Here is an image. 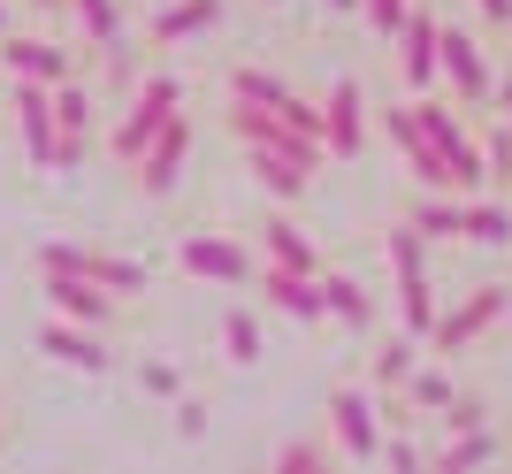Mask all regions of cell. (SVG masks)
Wrapping results in <instances>:
<instances>
[{
  "label": "cell",
  "mask_w": 512,
  "mask_h": 474,
  "mask_svg": "<svg viewBox=\"0 0 512 474\" xmlns=\"http://www.w3.org/2000/svg\"><path fill=\"white\" fill-rule=\"evenodd\" d=\"M505 306H512V291L505 283H482V291H467V299L451 306V314H436V329H428V345L436 352H467L474 337L490 322H505Z\"/></svg>",
  "instance_id": "5b68a950"
},
{
  "label": "cell",
  "mask_w": 512,
  "mask_h": 474,
  "mask_svg": "<svg viewBox=\"0 0 512 474\" xmlns=\"http://www.w3.org/2000/svg\"><path fill=\"white\" fill-rule=\"evenodd\" d=\"M222 23V0H169L161 16H153V39L176 46V39H199V31H214Z\"/></svg>",
  "instance_id": "e0dca14e"
},
{
  "label": "cell",
  "mask_w": 512,
  "mask_h": 474,
  "mask_svg": "<svg viewBox=\"0 0 512 474\" xmlns=\"http://www.w3.org/2000/svg\"><path fill=\"white\" fill-rule=\"evenodd\" d=\"M406 222L421 237H467V199H459V192H436V199H421Z\"/></svg>",
  "instance_id": "d6986e66"
},
{
  "label": "cell",
  "mask_w": 512,
  "mask_h": 474,
  "mask_svg": "<svg viewBox=\"0 0 512 474\" xmlns=\"http://www.w3.org/2000/svg\"><path fill=\"white\" fill-rule=\"evenodd\" d=\"M268 260H276V268H299V276H321V253L306 245L299 222H268Z\"/></svg>",
  "instance_id": "ffe728a7"
},
{
  "label": "cell",
  "mask_w": 512,
  "mask_h": 474,
  "mask_svg": "<svg viewBox=\"0 0 512 474\" xmlns=\"http://www.w3.org/2000/svg\"><path fill=\"white\" fill-rule=\"evenodd\" d=\"M329 8H360V0H329Z\"/></svg>",
  "instance_id": "ab89813d"
},
{
  "label": "cell",
  "mask_w": 512,
  "mask_h": 474,
  "mask_svg": "<svg viewBox=\"0 0 512 474\" xmlns=\"http://www.w3.org/2000/svg\"><path fill=\"white\" fill-rule=\"evenodd\" d=\"M421 130L428 138H436V146H444V169H451V192H474V184H482V176H490V153L474 146L467 130H459V115L444 108V100H421Z\"/></svg>",
  "instance_id": "3957f363"
},
{
  "label": "cell",
  "mask_w": 512,
  "mask_h": 474,
  "mask_svg": "<svg viewBox=\"0 0 512 474\" xmlns=\"http://www.w3.org/2000/svg\"><path fill=\"white\" fill-rule=\"evenodd\" d=\"M482 153H490V176H512V123L490 130V146H482Z\"/></svg>",
  "instance_id": "836d02e7"
},
{
  "label": "cell",
  "mask_w": 512,
  "mask_h": 474,
  "mask_svg": "<svg viewBox=\"0 0 512 474\" xmlns=\"http://www.w3.org/2000/svg\"><path fill=\"white\" fill-rule=\"evenodd\" d=\"M16 123H23V146H31V169H54L62 161V115H54V85L39 77H16Z\"/></svg>",
  "instance_id": "277c9868"
},
{
  "label": "cell",
  "mask_w": 512,
  "mask_h": 474,
  "mask_svg": "<svg viewBox=\"0 0 512 474\" xmlns=\"http://www.w3.org/2000/svg\"><path fill=\"white\" fill-rule=\"evenodd\" d=\"M260 291H268V306H283L291 322H321L329 314V299H321V276H299V268H260Z\"/></svg>",
  "instance_id": "8fae6325"
},
{
  "label": "cell",
  "mask_w": 512,
  "mask_h": 474,
  "mask_svg": "<svg viewBox=\"0 0 512 474\" xmlns=\"http://www.w3.org/2000/svg\"><path fill=\"white\" fill-rule=\"evenodd\" d=\"M184 268L207 283H253L260 276V260L237 245V237H184Z\"/></svg>",
  "instance_id": "ba28073f"
},
{
  "label": "cell",
  "mask_w": 512,
  "mask_h": 474,
  "mask_svg": "<svg viewBox=\"0 0 512 474\" xmlns=\"http://www.w3.org/2000/svg\"><path fill=\"white\" fill-rule=\"evenodd\" d=\"M321 123H329V153H337V161H352V153H360V138H367V100H360V85H352V77H337V92H329V115H321Z\"/></svg>",
  "instance_id": "4fadbf2b"
},
{
  "label": "cell",
  "mask_w": 512,
  "mask_h": 474,
  "mask_svg": "<svg viewBox=\"0 0 512 474\" xmlns=\"http://www.w3.org/2000/svg\"><path fill=\"white\" fill-rule=\"evenodd\" d=\"M398 69H406V85H436L444 77V23L428 16V8H413L406 16V31H398Z\"/></svg>",
  "instance_id": "9c48e42d"
},
{
  "label": "cell",
  "mask_w": 512,
  "mask_h": 474,
  "mask_svg": "<svg viewBox=\"0 0 512 474\" xmlns=\"http://www.w3.org/2000/svg\"><path fill=\"white\" fill-rule=\"evenodd\" d=\"M406 390H413V406H428V413H444V406H451V383H444V375H413Z\"/></svg>",
  "instance_id": "4dcf8cb0"
},
{
  "label": "cell",
  "mask_w": 512,
  "mask_h": 474,
  "mask_svg": "<svg viewBox=\"0 0 512 474\" xmlns=\"http://www.w3.org/2000/svg\"><path fill=\"white\" fill-rule=\"evenodd\" d=\"M421 245L428 237L413 230V222H398V230H390V276H398V314H406V329L413 337H428V329H436V291H428V260H421Z\"/></svg>",
  "instance_id": "6da1fadb"
},
{
  "label": "cell",
  "mask_w": 512,
  "mask_h": 474,
  "mask_svg": "<svg viewBox=\"0 0 512 474\" xmlns=\"http://www.w3.org/2000/svg\"><path fill=\"white\" fill-rule=\"evenodd\" d=\"M184 161H192V123L176 115V123H169V130H161V138L146 146V161H138V184H146L153 199H169L176 184H184Z\"/></svg>",
  "instance_id": "52a82bcc"
},
{
  "label": "cell",
  "mask_w": 512,
  "mask_h": 474,
  "mask_svg": "<svg viewBox=\"0 0 512 474\" xmlns=\"http://www.w3.org/2000/svg\"><path fill=\"white\" fill-rule=\"evenodd\" d=\"M497 108H505V123H512V85H505V92H497Z\"/></svg>",
  "instance_id": "f35d334b"
},
{
  "label": "cell",
  "mask_w": 512,
  "mask_h": 474,
  "mask_svg": "<svg viewBox=\"0 0 512 474\" xmlns=\"http://www.w3.org/2000/svg\"><path fill=\"white\" fill-rule=\"evenodd\" d=\"M444 421H451V429H482L490 413H482V398H451V406H444Z\"/></svg>",
  "instance_id": "d6a6232c"
},
{
  "label": "cell",
  "mask_w": 512,
  "mask_h": 474,
  "mask_svg": "<svg viewBox=\"0 0 512 474\" xmlns=\"http://www.w3.org/2000/svg\"><path fill=\"white\" fill-rule=\"evenodd\" d=\"M0 444H8V429H0Z\"/></svg>",
  "instance_id": "7bdbcfd3"
},
{
  "label": "cell",
  "mask_w": 512,
  "mask_h": 474,
  "mask_svg": "<svg viewBox=\"0 0 512 474\" xmlns=\"http://www.w3.org/2000/svg\"><path fill=\"white\" fill-rule=\"evenodd\" d=\"M230 92H237V100H260V108H283V100H291V85H283V77H268V69H253V62L230 77Z\"/></svg>",
  "instance_id": "cb8c5ba5"
},
{
  "label": "cell",
  "mask_w": 512,
  "mask_h": 474,
  "mask_svg": "<svg viewBox=\"0 0 512 474\" xmlns=\"http://www.w3.org/2000/svg\"><path fill=\"white\" fill-rule=\"evenodd\" d=\"M138 383H146L153 398H176V367H169V360H146V375H138Z\"/></svg>",
  "instance_id": "e575fe53"
},
{
  "label": "cell",
  "mask_w": 512,
  "mask_h": 474,
  "mask_svg": "<svg viewBox=\"0 0 512 474\" xmlns=\"http://www.w3.org/2000/svg\"><path fill=\"white\" fill-rule=\"evenodd\" d=\"M490 459H497V436H490V421H482V429H459V436H451L444 452H436V467H444V474H467V467H490Z\"/></svg>",
  "instance_id": "44dd1931"
},
{
  "label": "cell",
  "mask_w": 512,
  "mask_h": 474,
  "mask_svg": "<svg viewBox=\"0 0 512 474\" xmlns=\"http://www.w3.org/2000/svg\"><path fill=\"white\" fill-rule=\"evenodd\" d=\"M46 299H54V314L92 322V329L115 314V291H107V283H92V276H46Z\"/></svg>",
  "instance_id": "7c38bea8"
},
{
  "label": "cell",
  "mask_w": 512,
  "mask_h": 474,
  "mask_svg": "<svg viewBox=\"0 0 512 474\" xmlns=\"http://www.w3.org/2000/svg\"><path fill=\"white\" fill-rule=\"evenodd\" d=\"M176 100H184V85H176V77H146V85H138V100H130V115L115 123V161H130V169H138V161H146V146L176 123Z\"/></svg>",
  "instance_id": "7a4b0ae2"
},
{
  "label": "cell",
  "mask_w": 512,
  "mask_h": 474,
  "mask_svg": "<svg viewBox=\"0 0 512 474\" xmlns=\"http://www.w3.org/2000/svg\"><path fill=\"white\" fill-rule=\"evenodd\" d=\"M329 429H337L344 459H383V429H375V406L360 390H329Z\"/></svg>",
  "instance_id": "8992f818"
},
{
  "label": "cell",
  "mask_w": 512,
  "mask_h": 474,
  "mask_svg": "<svg viewBox=\"0 0 512 474\" xmlns=\"http://www.w3.org/2000/svg\"><path fill=\"white\" fill-rule=\"evenodd\" d=\"M482 16H490V23H512V0H482Z\"/></svg>",
  "instance_id": "74e56055"
},
{
  "label": "cell",
  "mask_w": 512,
  "mask_h": 474,
  "mask_svg": "<svg viewBox=\"0 0 512 474\" xmlns=\"http://www.w3.org/2000/svg\"><path fill=\"white\" fill-rule=\"evenodd\" d=\"M69 8L85 16V31H92L100 46H115V31H123V0H69Z\"/></svg>",
  "instance_id": "4316f807"
},
{
  "label": "cell",
  "mask_w": 512,
  "mask_h": 474,
  "mask_svg": "<svg viewBox=\"0 0 512 474\" xmlns=\"http://www.w3.org/2000/svg\"><path fill=\"white\" fill-rule=\"evenodd\" d=\"M0 69L8 77H39V85H69V54L46 39H8L0 46Z\"/></svg>",
  "instance_id": "9a60e30c"
},
{
  "label": "cell",
  "mask_w": 512,
  "mask_h": 474,
  "mask_svg": "<svg viewBox=\"0 0 512 474\" xmlns=\"http://www.w3.org/2000/svg\"><path fill=\"white\" fill-rule=\"evenodd\" d=\"M375 383H383V390H406L413 383V345H406V337H390V345L375 352Z\"/></svg>",
  "instance_id": "d4e9b609"
},
{
  "label": "cell",
  "mask_w": 512,
  "mask_h": 474,
  "mask_svg": "<svg viewBox=\"0 0 512 474\" xmlns=\"http://www.w3.org/2000/svg\"><path fill=\"white\" fill-rule=\"evenodd\" d=\"M321 299H329V314H337L344 329H367V322H375V299H367L352 276H321Z\"/></svg>",
  "instance_id": "7402d4cb"
},
{
  "label": "cell",
  "mask_w": 512,
  "mask_h": 474,
  "mask_svg": "<svg viewBox=\"0 0 512 474\" xmlns=\"http://www.w3.org/2000/svg\"><path fill=\"white\" fill-rule=\"evenodd\" d=\"M444 77H451V92L459 100H490V62H482V46L467 39V31H444Z\"/></svg>",
  "instance_id": "5bb4252c"
},
{
  "label": "cell",
  "mask_w": 512,
  "mask_h": 474,
  "mask_svg": "<svg viewBox=\"0 0 512 474\" xmlns=\"http://www.w3.org/2000/svg\"><path fill=\"white\" fill-rule=\"evenodd\" d=\"M85 276L92 283H107L115 299H130V291H146V260H123V253H100V245H85Z\"/></svg>",
  "instance_id": "ac0fdd59"
},
{
  "label": "cell",
  "mask_w": 512,
  "mask_h": 474,
  "mask_svg": "<svg viewBox=\"0 0 512 474\" xmlns=\"http://www.w3.org/2000/svg\"><path fill=\"white\" fill-rule=\"evenodd\" d=\"M39 276H85V245H39Z\"/></svg>",
  "instance_id": "f546056e"
},
{
  "label": "cell",
  "mask_w": 512,
  "mask_h": 474,
  "mask_svg": "<svg viewBox=\"0 0 512 474\" xmlns=\"http://www.w3.org/2000/svg\"><path fill=\"white\" fill-rule=\"evenodd\" d=\"M54 115H62V130H85V138H92V100H85V85H54Z\"/></svg>",
  "instance_id": "83f0119b"
},
{
  "label": "cell",
  "mask_w": 512,
  "mask_h": 474,
  "mask_svg": "<svg viewBox=\"0 0 512 474\" xmlns=\"http://www.w3.org/2000/svg\"><path fill=\"white\" fill-rule=\"evenodd\" d=\"M222 345H230L237 367H253L260 352H268V345H260V322H253V314H230V322H222Z\"/></svg>",
  "instance_id": "484cf974"
},
{
  "label": "cell",
  "mask_w": 512,
  "mask_h": 474,
  "mask_svg": "<svg viewBox=\"0 0 512 474\" xmlns=\"http://www.w3.org/2000/svg\"><path fill=\"white\" fill-rule=\"evenodd\" d=\"M0 31H8V8H0Z\"/></svg>",
  "instance_id": "b9f144b4"
},
{
  "label": "cell",
  "mask_w": 512,
  "mask_h": 474,
  "mask_svg": "<svg viewBox=\"0 0 512 474\" xmlns=\"http://www.w3.org/2000/svg\"><path fill=\"white\" fill-rule=\"evenodd\" d=\"M39 352H46V360H62V367H85V375H100V367H107L100 329H92V322H69V314L39 329Z\"/></svg>",
  "instance_id": "30bf717a"
},
{
  "label": "cell",
  "mask_w": 512,
  "mask_h": 474,
  "mask_svg": "<svg viewBox=\"0 0 512 474\" xmlns=\"http://www.w3.org/2000/svg\"><path fill=\"white\" fill-rule=\"evenodd\" d=\"M383 459H390V467H406V474H413V467H421V452H413L406 436H390V444H383Z\"/></svg>",
  "instance_id": "8d00e7d4"
},
{
  "label": "cell",
  "mask_w": 512,
  "mask_h": 474,
  "mask_svg": "<svg viewBox=\"0 0 512 474\" xmlns=\"http://www.w3.org/2000/svg\"><path fill=\"white\" fill-rule=\"evenodd\" d=\"M39 8H62V0H39Z\"/></svg>",
  "instance_id": "60d3db41"
},
{
  "label": "cell",
  "mask_w": 512,
  "mask_h": 474,
  "mask_svg": "<svg viewBox=\"0 0 512 474\" xmlns=\"http://www.w3.org/2000/svg\"><path fill=\"white\" fill-rule=\"evenodd\" d=\"M360 8H367V23H375V39H398L406 16H413V0H360Z\"/></svg>",
  "instance_id": "f1b7e54d"
},
{
  "label": "cell",
  "mask_w": 512,
  "mask_h": 474,
  "mask_svg": "<svg viewBox=\"0 0 512 474\" xmlns=\"http://www.w3.org/2000/svg\"><path fill=\"white\" fill-rule=\"evenodd\" d=\"M253 176L268 184V192L299 199L306 176H314V153H299V146H253Z\"/></svg>",
  "instance_id": "2e32d148"
},
{
  "label": "cell",
  "mask_w": 512,
  "mask_h": 474,
  "mask_svg": "<svg viewBox=\"0 0 512 474\" xmlns=\"http://www.w3.org/2000/svg\"><path fill=\"white\" fill-rule=\"evenodd\" d=\"M467 237H474V245H512V207H482V199H467Z\"/></svg>",
  "instance_id": "603a6c76"
},
{
  "label": "cell",
  "mask_w": 512,
  "mask_h": 474,
  "mask_svg": "<svg viewBox=\"0 0 512 474\" xmlns=\"http://www.w3.org/2000/svg\"><path fill=\"white\" fill-rule=\"evenodd\" d=\"M276 467H283V474H314V467H329V444H291Z\"/></svg>",
  "instance_id": "1f68e13d"
},
{
  "label": "cell",
  "mask_w": 512,
  "mask_h": 474,
  "mask_svg": "<svg viewBox=\"0 0 512 474\" xmlns=\"http://www.w3.org/2000/svg\"><path fill=\"white\" fill-rule=\"evenodd\" d=\"M207 429V406H199V398H184V406H176V436H199Z\"/></svg>",
  "instance_id": "d590c367"
}]
</instances>
